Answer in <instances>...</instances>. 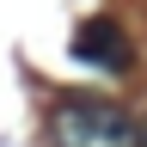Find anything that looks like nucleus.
<instances>
[{
	"mask_svg": "<svg viewBox=\"0 0 147 147\" xmlns=\"http://www.w3.org/2000/svg\"><path fill=\"white\" fill-rule=\"evenodd\" d=\"M74 55H80L86 67H104V74H129L135 67L129 31L117 25V18H86V25L74 31Z\"/></svg>",
	"mask_w": 147,
	"mask_h": 147,
	"instance_id": "nucleus-2",
	"label": "nucleus"
},
{
	"mask_svg": "<svg viewBox=\"0 0 147 147\" xmlns=\"http://www.w3.org/2000/svg\"><path fill=\"white\" fill-rule=\"evenodd\" d=\"M55 147H141V123L110 98H61L49 110Z\"/></svg>",
	"mask_w": 147,
	"mask_h": 147,
	"instance_id": "nucleus-1",
	"label": "nucleus"
},
{
	"mask_svg": "<svg viewBox=\"0 0 147 147\" xmlns=\"http://www.w3.org/2000/svg\"><path fill=\"white\" fill-rule=\"evenodd\" d=\"M141 147H147V123H141Z\"/></svg>",
	"mask_w": 147,
	"mask_h": 147,
	"instance_id": "nucleus-3",
	"label": "nucleus"
}]
</instances>
